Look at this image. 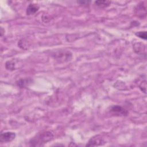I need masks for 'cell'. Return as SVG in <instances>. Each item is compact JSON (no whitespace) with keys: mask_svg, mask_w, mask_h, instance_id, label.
I'll return each mask as SVG.
<instances>
[{"mask_svg":"<svg viewBox=\"0 0 147 147\" xmlns=\"http://www.w3.org/2000/svg\"><path fill=\"white\" fill-rule=\"evenodd\" d=\"M3 32H5V30H3L2 28H1V36H3Z\"/></svg>","mask_w":147,"mask_h":147,"instance_id":"4fadbf2b","label":"cell"},{"mask_svg":"<svg viewBox=\"0 0 147 147\" xmlns=\"http://www.w3.org/2000/svg\"><path fill=\"white\" fill-rule=\"evenodd\" d=\"M134 51L138 55H146V45L142 42H136L133 44Z\"/></svg>","mask_w":147,"mask_h":147,"instance_id":"52a82bcc","label":"cell"},{"mask_svg":"<svg viewBox=\"0 0 147 147\" xmlns=\"http://www.w3.org/2000/svg\"><path fill=\"white\" fill-rule=\"evenodd\" d=\"M95 5L100 8H105L108 7L111 1H96L95 2Z\"/></svg>","mask_w":147,"mask_h":147,"instance_id":"9c48e42d","label":"cell"},{"mask_svg":"<svg viewBox=\"0 0 147 147\" xmlns=\"http://www.w3.org/2000/svg\"><path fill=\"white\" fill-rule=\"evenodd\" d=\"M135 13L136 15L141 18H144L146 14V7L144 2H141L136 6L135 9Z\"/></svg>","mask_w":147,"mask_h":147,"instance_id":"277c9868","label":"cell"},{"mask_svg":"<svg viewBox=\"0 0 147 147\" xmlns=\"http://www.w3.org/2000/svg\"><path fill=\"white\" fill-rule=\"evenodd\" d=\"M39 9V6L37 4H29L26 9V14L32 15L35 14Z\"/></svg>","mask_w":147,"mask_h":147,"instance_id":"ba28073f","label":"cell"},{"mask_svg":"<svg viewBox=\"0 0 147 147\" xmlns=\"http://www.w3.org/2000/svg\"><path fill=\"white\" fill-rule=\"evenodd\" d=\"M54 134L51 131H46L37 136L36 138H33L30 142L32 146H40L53 139Z\"/></svg>","mask_w":147,"mask_h":147,"instance_id":"6da1fadb","label":"cell"},{"mask_svg":"<svg viewBox=\"0 0 147 147\" xmlns=\"http://www.w3.org/2000/svg\"><path fill=\"white\" fill-rule=\"evenodd\" d=\"M16 137V134L12 131H6L2 133L0 136V141L1 142H10Z\"/></svg>","mask_w":147,"mask_h":147,"instance_id":"5b68a950","label":"cell"},{"mask_svg":"<svg viewBox=\"0 0 147 147\" xmlns=\"http://www.w3.org/2000/svg\"><path fill=\"white\" fill-rule=\"evenodd\" d=\"M6 68L7 70L13 71L15 69V63L13 61H8L5 64Z\"/></svg>","mask_w":147,"mask_h":147,"instance_id":"30bf717a","label":"cell"},{"mask_svg":"<svg viewBox=\"0 0 147 147\" xmlns=\"http://www.w3.org/2000/svg\"><path fill=\"white\" fill-rule=\"evenodd\" d=\"M139 88L142 92H144V93H146V82L145 79H144V80H142L141 82V83L139 85Z\"/></svg>","mask_w":147,"mask_h":147,"instance_id":"8fae6325","label":"cell"},{"mask_svg":"<svg viewBox=\"0 0 147 147\" xmlns=\"http://www.w3.org/2000/svg\"><path fill=\"white\" fill-rule=\"evenodd\" d=\"M106 141L103 139V138L97 135L95 136L92 137L90 138L88 141V143L86 144L87 146H100L103 145L105 144Z\"/></svg>","mask_w":147,"mask_h":147,"instance_id":"3957f363","label":"cell"},{"mask_svg":"<svg viewBox=\"0 0 147 147\" xmlns=\"http://www.w3.org/2000/svg\"><path fill=\"white\" fill-rule=\"evenodd\" d=\"M110 111L113 114H115V115H118V116H121V115L124 116L127 114V110H126L122 107L118 105L112 106L110 109Z\"/></svg>","mask_w":147,"mask_h":147,"instance_id":"8992f818","label":"cell"},{"mask_svg":"<svg viewBox=\"0 0 147 147\" xmlns=\"http://www.w3.org/2000/svg\"><path fill=\"white\" fill-rule=\"evenodd\" d=\"M136 35L140 37V38L144 39V40H146L147 37V34H146V32L143 31V32H138L136 33Z\"/></svg>","mask_w":147,"mask_h":147,"instance_id":"7c38bea8","label":"cell"},{"mask_svg":"<svg viewBox=\"0 0 147 147\" xmlns=\"http://www.w3.org/2000/svg\"><path fill=\"white\" fill-rule=\"evenodd\" d=\"M53 58L60 63H64L70 61L72 58V53L67 50H60L53 54Z\"/></svg>","mask_w":147,"mask_h":147,"instance_id":"7a4b0ae2","label":"cell"}]
</instances>
